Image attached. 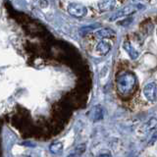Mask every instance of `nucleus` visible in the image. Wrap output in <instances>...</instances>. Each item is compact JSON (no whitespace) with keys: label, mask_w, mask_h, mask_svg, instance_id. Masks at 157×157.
I'll use <instances>...</instances> for the list:
<instances>
[{"label":"nucleus","mask_w":157,"mask_h":157,"mask_svg":"<svg viewBox=\"0 0 157 157\" xmlns=\"http://www.w3.org/2000/svg\"><path fill=\"white\" fill-rule=\"evenodd\" d=\"M69 12L75 17H83L87 13V9L80 4H71L69 5Z\"/></svg>","instance_id":"3"},{"label":"nucleus","mask_w":157,"mask_h":157,"mask_svg":"<svg viewBox=\"0 0 157 157\" xmlns=\"http://www.w3.org/2000/svg\"><path fill=\"white\" fill-rule=\"evenodd\" d=\"M99 6H100V8L104 11L110 10L115 6V2L113 1V0H107V1H104L103 3H101V4H99Z\"/></svg>","instance_id":"7"},{"label":"nucleus","mask_w":157,"mask_h":157,"mask_svg":"<svg viewBox=\"0 0 157 157\" xmlns=\"http://www.w3.org/2000/svg\"><path fill=\"white\" fill-rule=\"evenodd\" d=\"M49 150L53 154H59L63 150V143H60V141H56V143H51L49 146Z\"/></svg>","instance_id":"5"},{"label":"nucleus","mask_w":157,"mask_h":157,"mask_svg":"<svg viewBox=\"0 0 157 157\" xmlns=\"http://www.w3.org/2000/svg\"><path fill=\"white\" fill-rule=\"evenodd\" d=\"M97 50H98L100 53L102 54H106L108 51L110 50V44H108L107 42H101L100 44H98V46H97Z\"/></svg>","instance_id":"6"},{"label":"nucleus","mask_w":157,"mask_h":157,"mask_svg":"<svg viewBox=\"0 0 157 157\" xmlns=\"http://www.w3.org/2000/svg\"><path fill=\"white\" fill-rule=\"evenodd\" d=\"M143 93L148 100H150L152 102H155L156 101V84L150 83L145 85L143 89Z\"/></svg>","instance_id":"2"},{"label":"nucleus","mask_w":157,"mask_h":157,"mask_svg":"<svg viewBox=\"0 0 157 157\" xmlns=\"http://www.w3.org/2000/svg\"><path fill=\"white\" fill-rule=\"evenodd\" d=\"M103 109L100 105H96L92 110V120L96 122V121H100L103 118Z\"/></svg>","instance_id":"4"},{"label":"nucleus","mask_w":157,"mask_h":157,"mask_svg":"<svg viewBox=\"0 0 157 157\" xmlns=\"http://www.w3.org/2000/svg\"><path fill=\"white\" fill-rule=\"evenodd\" d=\"M97 157H112V156L109 154V153H104V154L102 153V154H99Z\"/></svg>","instance_id":"9"},{"label":"nucleus","mask_w":157,"mask_h":157,"mask_svg":"<svg viewBox=\"0 0 157 157\" xmlns=\"http://www.w3.org/2000/svg\"><path fill=\"white\" fill-rule=\"evenodd\" d=\"M85 150V144L83 143V144H80V145H78L77 148H76V150H75V154L78 155V156H80L82 153H84V151Z\"/></svg>","instance_id":"8"},{"label":"nucleus","mask_w":157,"mask_h":157,"mask_svg":"<svg viewBox=\"0 0 157 157\" xmlns=\"http://www.w3.org/2000/svg\"><path fill=\"white\" fill-rule=\"evenodd\" d=\"M137 85L136 76L131 72H125L121 74L117 78L118 93L122 97H128L133 94Z\"/></svg>","instance_id":"1"}]
</instances>
